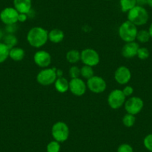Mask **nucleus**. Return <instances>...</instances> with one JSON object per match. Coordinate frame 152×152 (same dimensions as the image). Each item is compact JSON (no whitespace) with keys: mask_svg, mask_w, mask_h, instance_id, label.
<instances>
[{"mask_svg":"<svg viewBox=\"0 0 152 152\" xmlns=\"http://www.w3.org/2000/svg\"><path fill=\"white\" fill-rule=\"evenodd\" d=\"M87 88L93 93L99 94L104 92L107 88V83L103 78L98 75L93 76L87 80Z\"/></svg>","mask_w":152,"mask_h":152,"instance_id":"1a4fd4ad","label":"nucleus"},{"mask_svg":"<svg viewBox=\"0 0 152 152\" xmlns=\"http://www.w3.org/2000/svg\"><path fill=\"white\" fill-rule=\"evenodd\" d=\"M4 43L10 49L15 47L17 44V38L14 34H8L4 37Z\"/></svg>","mask_w":152,"mask_h":152,"instance_id":"412c9836","label":"nucleus"},{"mask_svg":"<svg viewBox=\"0 0 152 152\" xmlns=\"http://www.w3.org/2000/svg\"><path fill=\"white\" fill-rule=\"evenodd\" d=\"M52 135L54 140L58 142H64L69 137V128L64 122H57L52 125Z\"/></svg>","mask_w":152,"mask_h":152,"instance_id":"20e7f679","label":"nucleus"},{"mask_svg":"<svg viewBox=\"0 0 152 152\" xmlns=\"http://www.w3.org/2000/svg\"><path fill=\"white\" fill-rule=\"evenodd\" d=\"M136 122V117L134 115L127 113L122 118V123L127 128H131L134 125Z\"/></svg>","mask_w":152,"mask_h":152,"instance_id":"393cba45","label":"nucleus"},{"mask_svg":"<svg viewBox=\"0 0 152 152\" xmlns=\"http://www.w3.org/2000/svg\"><path fill=\"white\" fill-rule=\"evenodd\" d=\"M19 12L14 8L8 7L5 8L0 13V20L4 24H16L18 22Z\"/></svg>","mask_w":152,"mask_h":152,"instance_id":"9d476101","label":"nucleus"},{"mask_svg":"<svg viewBox=\"0 0 152 152\" xmlns=\"http://www.w3.org/2000/svg\"><path fill=\"white\" fill-rule=\"evenodd\" d=\"M10 49L4 43H0V64L5 62L9 57Z\"/></svg>","mask_w":152,"mask_h":152,"instance_id":"4be33fe9","label":"nucleus"},{"mask_svg":"<svg viewBox=\"0 0 152 152\" xmlns=\"http://www.w3.org/2000/svg\"><path fill=\"white\" fill-rule=\"evenodd\" d=\"M151 36L149 34L148 31L147 30H140L138 31L137 35V40L142 43H145L149 41Z\"/></svg>","mask_w":152,"mask_h":152,"instance_id":"b1692460","label":"nucleus"},{"mask_svg":"<svg viewBox=\"0 0 152 152\" xmlns=\"http://www.w3.org/2000/svg\"><path fill=\"white\" fill-rule=\"evenodd\" d=\"M148 18V13L144 7L136 5L128 12V20L136 26H140L146 24Z\"/></svg>","mask_w":152,"mask_h":152,"instance_id":"f03ea898","label":"nucleus"},{"mask_svg":"<svg viewBox=\"0 0 152 152\" xmlns=\"http://www.w3.org/2000/svg\"><path fill=\"white\" fill-rule=\"evenodd\" d=\"M56 73H57V76H58V78L63 77V72H62V70L60 69H57Z\"/></svg>","mask_w":152,"mask_h":152,"instance_id":"f704fd0d","label":"nucleus"},{"mask_svg":"<svg viewBox=\"0 0 152 152\" xmlns=\"http://www.w3.org/2000/svg\"><path fill=\"white\" fill-rule=\"evenodd\" d=\"M56 69V67L45 68L39 72L37 75V81L38 84L43 86H49L52 84H55V81L58 78Z\"/></svg>","mask_w":152,"mask_h":152,"instance_id":"39448f33","label":"nucleus"},{"mask_svg":"<svg viewBox=\"0 0 152 152\" xmlns=\"http://www.w3.org/2000/svg\"><path fill=\"white\" fill-rule=\"evenodd\" d=\"M126 101V97L124 95L122 90H113L110 93L107 98V102L109 106L112 109L116 110L122 107Z\"/></svg>","mask_w":152,"mask_h":152,"instance_id":"423d86ee","label":"nucleus"},{"mask_svg":"<svg viewBox=\"0 0 152 152\" xmlns=\"http://www.w3.org/2000/svg\"><path fill=\"white\" fill-rule=\"evenodd\" d=\"M3 37V32L2 31V30H0V40Z\"/></svg>","mask_w":152,"mask_h":152,"instance_id":"4c0bfd02","label":"nucleus"},{"mask_svg":"<svg viewBox=\"0 0 152 152\" xmlns=\"http://www.w3.org/2000/svg\"><path fill=\"white\" fill-rule=\"evenodd\" d=\"M87 86L80 78H72L69 81V89L72 93L75 96H82L87 91Z\"/></svg>","mask_w":152,"mask_h":152,"instance_id":"9b49d317","label":"nucleus"},{"mask_svg":"<svg viewBox=\"0 0 152 152\" xmlns=\"http://www.w3.org/2000/svg\"><path fill=\"white\" fill-rule=\"evenodd\" d=\"M16 31H17L16 24L7 25L6 26V31L8 32V34H14Z\"/></svg>","mask_w":152,"mask_h":152,"instance_id":"2f4dec72","label":"nucleus"},{"mask_svg":"<svg viewBox=\"0 0 152 152\" xmlns=\"http://www.w3.org/2000/svg\"><path fill=\"white\" fill-rule=\"evenodd\" d=\"M81 75L86 79H90L93 76H94V71L93 69V67L87 65L83 66L81 68Z\"/></svg>","mask_w":152,"mask_h":152,"instance_id":"5701e85b","label":"nucleus"},{"mask_svg":"<svg viewBox=\"0 0 152 152\" xmlns=\"http://www.w3.org/2000/svg\"><path fill=\"white\" fill-rule=\"evenodd\" d=\"M66 58L70 64H76L81 60V52L76 49H72L67 52Z\"/></svg>","mask_w":152,"mask_h":152,"instance_id":"6ab92c4d","label":"nucleus"},{"mask_svg":"<svg viewBox=\"0 0 152 152\" xmlns=\"http://www.w3.org/2000/svg\"><path fill=\"white\" fill-rule=\"evenodd\" d=\"M69 74L72 78H79L81 76V69L76 66H72L69 69Z\"/></svg>","mask_w":152,"mask_h":152,"instance_id":"cd10ccee","label":"nucleus"},{"mask_svg":"<svg viewBox=\"0 0 152 152\" xmlns=\"http://www.w3.org/2000/svg\"><path fill=\"white\" fill-rule=\"evenodd\" d=\"M137 5V0H120V7L122 12H128Z\"/></svg>","mask_w":152,"mask_h":152,"instance_id":"aec40b11","label":"nucleus"},{"mask_svg":"<svg viewBox=\"0 0 152 152\" xmlns=\"http://www.w3.org/2000/svg\"><path fill=\"white\" fill-rule=\"evenodd\" d=\"M146 5H148V0H137V5L144 7Z\"/></svg>","mask_w":152,"mask_h":152,"instance_id":"72a5a7b5","label":"nucleus"},{"mask_svg":"<svg viewBox=\"0 0 152 152\" xmlns=\"http://www.w3.org/2000/svg\"><path fill=\"white\" fill-rule=\"evenodd\" d=\"M117 152H134V149L131 145L123 143L118 147Z\"/></svg>","mask_w":152,"mask_h":152,"instance_id":"c756f323","label":"nucleus"},{"mask_svg":"<svg viewBox=\"0 0 152 152\" xmlns=\"http://www.w3.org/2000/svg\"><path fill=\"white\" fill-rule=\"evenodd\" d=\"M138 30L137 26L130 21L124 22L119 28V35L125 43L133 42L137 39Z\"/></svg>","mask_w":152,"mask_h":152,"instance_id":"7ed1b4c3","label":"nucleus"},{"mask_svg":"<svg viewBox=\"0 0 152 152\" xmlns=\"http://www.w3.org/2000/svg\"><path fill=\"white\" fill-rule=\"evenodd\" d=\"M49 32L43 27L36 26L28 31L27 34V41L34 48H40L44 46L49 40Z\"/></svg>","mask_w":152,"mask_h":152,"instance_id":"f257e3e1","label":"nucleus"},{"mask_svg":"<svg viewBox=\"0 0 152 152\" xmlns=\"http://www.w3.org/2000/svg\"><path fill=\"white\" fill-rule=\"evenodd\" d=\"M114 78L118 84L121 85L127 84L131 79V70L125 66L118 67L114 73Z\"/></svg>","mask_w":152,"mask_h":152,"instance_id":"f8f14e48","label":"nucleus"},{"mask_svg":"<svg viewBox=\"0 0 152 152\" xmlns=\"http://www.w3.org/2000/svg\"><path fill=\"white\" fill-rule=\"evenodd\" d=\"M55 90L60 93H64L69 89V81L64 77H60L56 79L55 82Z\"/></svg>","mask_w":152,"mask_h":152,"instance_id":"f3484780","label":"nucleus"},{"mask_svg":"<svg viewBox=\"0 0 152 152\" xmlns=\"http://www.w3.org/2000/svg\"><path fill=\"white\" fill-rule=\"evenodd\" d=\"M26 52L24 49L20 47H14L10 49L9 57L14 61H21L25 58Z\"/></svg>","mask_w":152,"mask_h":152,"instance_id":"a211bd4d","label":"nucleus"},{"mask_svg":"<svg viewBox=\"0 0 152 152\" xmlns=\"http://www.w3.org/2000/svg\"><path fill=\"white\" fill-rule=\"evenodd\" d=\"M148 32H149V34H150V36H151V38H152V23H151V24L150 25V26H149Z\"/></svg>","mask_w":152,"mask_h":152,"instance_id":"c9c22d12","label":"nucleus"},{"mask_svg":"<svg viewBox=\"0 0 152 152\" xmlns=\"http://www.w3.org/2000/svg\"><path fill=\"white\" fill-rule=\"evenodd\" d=\"M106 1H110V0H106Z\"/></svg>","mask_w":152,"mask_h":152,"instance_id":"58836bf2","label":"nucleus"},{"mask_svg":"<svg viewBox=\"0 0 152 152\" xmlns=\"http://www.w3.org/2000/svg\"><path fill=\"white\" fill-rule=\"evenodd\" d=\"M122 92H123L125 97H129L134 93V88L131 86H125L123 90H122Z\"/></svg>","mask_w":152,"mask_h":152,"instance_id":"7c9ffc66","label":"nucleus"},{"mask_svg":"<svg viewBox=\"0 0 152 152\" xmlns=\"http://www.w3.org/2000/svg\"><path fill=\"white\" fill-rule=\"evenodd\" d=\"M31 5V0H14V8L20 14H28Z\"/></svg>","mask_w":152,"mask_h":152,"instance_id":"2eb2a0df","label":"nucleus"},{"mask_svg":"<svg viewBox=\"0 0 152 152\" xmlns=\"http://www.w3.org/2000/svg\"><path fill=\"white\" fill-rule=\"evenodd\" d=\"M124 106L127 113L132 114L135 116L141 112L144 107V102L141 98L133 96L125 101Z\"/></svg>","mask_w":152,"mask_h":152,"instance_id":"6e6552de","label":"nucleus"},{"mask_svg":"<svg viewBox=\"0 0 152 152\" xmlns=\"http://www.w3.org/2000/svg\"><path fill=\"white\" fill-rule=\"evenodd\" d=\"M81 61L84 65L96 66L100 62V56L95 49H85L81 52Z\"/></svg>","mask_w":152,"mask_h":152,"instance_id":"0eeeda50","label":"nucleus"},{"mask_svg":"<svg viewBox=\"0 0 152 152\" xmlns=\"http://www.w3.org/2000/svg\"><path fill=\"white\" fill-rule=\"evenodd\" d=\"M140 48V46L135 41L129 42L125 43V46L122 49V55L125 58H133L137 56V52Z\"/></svg>","mask_w":152,"mask_h":152,"instance_id":"4468645a","label":"nucleus"},{"mask_svg":"<svg viewBox=\"0 0 152 152\" xmlns=\"http://www.w3.org/2000/svg\"><path fill=\"white\" fill-rule=\"evenodd\" d=\"M64 37H65L64 32L59 28L52 29L48 34L49 40L54 43H59L62 42L64 39Z\"/></svg>","mask_w":152,"mask_h":152,"instance_id":"dca6fc26","label":"nucleus"},{"mask_svg":"<svg viewBox=\"0 0 152 152\" xmlns=\"http://www.w3.org/2000/svg\"><path fill=\"white\" fill-rule=\"evenodd\" d=\"M28 19V14H20L19 13L18 16V22H20V23H24Z\"/></svg>","mask_w":152,"mask_h":152,"instance_id":"473e14b6","label":"nucleus"},{"mask_svg":"<svg viewBox=\"0 0 152 152\" xmlns=\"http://www.w3.org/2000/svg\"><path fill=\"white\" fill-rule=\"evenodd\" d=\"M60 150H61V145L56 140L51 141L46 147L47 152H60Z\"/></svg>","mask_w":152,"mask_h":152,"instance_id":"a878e982","label":"nucleus"},{"mask_svg":"<svg viewBox=\"0 0 152 152\" xmlns=\"http://www.w3.org/2000/svg\"><path fill=\"white\" fill-rule=\"evenodd\" d=\"M148 5L152 8V0H148Z\"/></svg>","mask_w":152,"mask_h":152,"instance_id":"e433bc0d","label":"nucleus"},{"mask_svg":"<svg viewBox=\"0 0 152 152\" xmlns=\"http://www.w3.org/2000/svg\"><path fill=\"white\" fill-rule=\"evenodd\" d=\"M150 53L149 50L145 47H140L137 52V56L140 58V60H146L148 58Z\"/></svg>","mask_w":152,"mask_h":152,"instance_id":"bb28decb","label":"nucleus"},{"mask_svg":"<svg viewBox=\"0 0 152 152\" xmlns=\"http://www.w3.org/2000/svg\"><path fill=\"white\" fill-rule=\"evenodd\" d=\"M34 61L35 64L40 68H48L52 63V56L46 51H37L34 55Z\"/></svg>","mask_w":152,"mask_h":152,"instance_id":"ddd939ff","label":"nucleus"},{"mask_svg":"<svg viewBox=\"0 0 152 152\" xmlns=\"http://www.w3.org/2000/svg\"><path fill=\"white\" fill-rule=\"evenodd\" d=\"M143 143L146 149L152 152V134H148L143 140Z\"/></svg>","mask_w":152,"mask_h":152,"instance_id":"c85d7f7f","label":"nucleus"}]
</instances>
